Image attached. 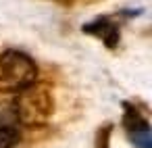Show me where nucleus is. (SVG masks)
<instances>
[{"mask_svg": "<svg viewBox=\"0 0 152 148\" xmlns=\"http://www.w3.org/2000/svg\"><path fill=\"white\" fill-rule=\"evenodd\" d=\"M19 123L25 127H40L46 125L54 115V94L46 84H31L15 102V113Z\"/></svg>", "mask_w": 152, "mask_h": 148, "instance_id": "obj_1", "label": "nucleus"}, {"mask_svg": "<svg viewBox=\"0 0 152 148\" xmlns=\"http://www.w3.org/2000/svg\"><path fill=\"white\" fill-rule=\"evenodd\" d=\"M38 79L36 61L23 50L9 48L0 54V94H19Z\"/></svg>", "mask_w": 152, "mask_h": 148, "instance_id": "obj_2", "label": "nucleus"}, {"mask_svg": "<svg viewBox=\"0 0 152 148\" xmlns=\"http://www.w3.org/2000/svg\"><path fill=\"white\" fill-rule=\"evenodd\" d=\"M125 129L129 140L135 144V148H152L150 123L131 106H125Z\"/></svg>", "mask_w": 152, "mask_h": 148, "instance_id": "obj_3", "label": "nucleus"}, {"mask_svg": "<svg viewBox=\"0 0 152 148\" xmlns=\"http://www.w3.org/2000/svg\"><path fill=\"white\" fill-rule=\"evenodd\" d=\"M83 32L90 34V36L100 38L108 48H115L117 42H119V25L110 17H98L92 23H86L83 25Z\"/></svg>", "mask_w": 152, "mask_h": 148, "instance_id": "obj_4", "label": "nucleus"}, {"mask_svg": "<svg viewBox=\"0 0 152 148\" xmlns=\"http://www.w3.org/2000/svg\"><path fill=\"white\" fill-rule=\"evenodd\" d=\"M21 140V133L17 127L2 123L0 125V148H15Z\"/></svg>", "mask_w": 152, "mask_h": 148, "instance_id": "obj_5", "label": "nucleus"}, {"mask_svg": "<svg viewBox=\"0 0 152 148\" xmlns=\"http://www.w3.org/2000/svg\"><path fill=\"white\" fill-rule=\"evenodd\" d=\"M83 2H98V0H83Z\"/></svg>", "mask_w": 152, "mask_h": 148, "instance_id": "obj_6", "label": "nucleus"}]
</instances>
